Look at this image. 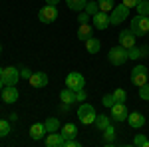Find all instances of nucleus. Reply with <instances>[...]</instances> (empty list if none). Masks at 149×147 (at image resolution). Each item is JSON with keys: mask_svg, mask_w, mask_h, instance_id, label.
Segmentation results:
<instances>
[{"mask_svg": "<svg viewBox=\"0 0 149 147\" xmlns=\"http://www.w3.org/2000/svg\"><path fill=\"white\" fill-rule=\"evenodd\" d=\"M66 2H68V8L74 12L86 10V4H88V0H66Z\"/></svg>", "mask_w": 149, "mask_h": 147, "instance_id": "23", "label": "nucleus"}, {"mask_svg": "<svg viewBox=\"0 0 149 147\" xmlns=\"http://www.w3.org/2000/svg\"><path fill=\"white\" fill-rule=\"evenodd\" d=\"M76 133H78V127H76L74 123H66L64 127H62V135H64V139H74Z\"/></svg>", "mask_w": 149, "mask_h": 147, "instance_id": "22", "label": "nucleus"}, {"mask_svg": "<svg viewBox=\"0 0 149 147\" xmlns=\"http://www.w3.org/2000/svg\"><path fill=\"white\" fill-rule=\"evenodd\" d=\"M86 50H88L90 54H97V52L102 50V42H100L97 38H88V40H86Z\"/></svg>", "mask_w": 149, "mask_h": 147, "instance_id": "19", "label": "nucleus"}, {"mask_svg": "<svg viewBox=\"0 0 149 147\" xmlns=\"http://www.w3.org/2000/svg\"><path fill=\"white\" fill-rule=\"evenodd\" d=\"M88 38H92V26L90 24H80V28H78V40L86 42Z\"/></svg>", "mask_w": 149, "mask_h": 147, "instance_id": "20", "label": "nucleus"}, {"mask_svg": "<svg viewBox=\"0 0 149 147\" xmlns=\"http://www.w3.org/2000/svg\"><path fill=\"white\" fill-rule=\"evenodd\" d=\"M44 125H46V131H48V133L58 131V129H60V119H58V117H48L46 121H44Z\"/></svg>", "mask_w": 149, "mask_h": 147, "instance_id": "25", "label": "nucleus"}, {"mask_svg": "<svg viewBox=\"0 0 149 147\" xmlns=\"http://www.w3.org/2000/svg\"><path fill=\"white\" fill-rule=\"evenodd\" d=\"M127 56H129V60H139V58L147 56V48H145V46H143V48L133 46V48H129V50H127Z\"/></svg>", "mask_w": 149, "mask_h": 147, "instance_id": "18", "label": "nucleus"}, {"mask_svg": "<svg viewBox=\"0 0 149 147\" xmlns=\"http://www.w3.org/2000/svg\"><path fill=\"white\" fill-rule=\"evenodd\" d=\"M102 103L105 105V107H111V105L115 103V98H113V93H107V95H103Z\"/></svg>", "mask_w": 149, "mask_h": 147, "instance_id": "33", "label": "nucleus"}, {"mask_svg": "<svg viewBox=\"0 0 149 147\" xmlns=\"http://www.w3.org/2000/svg\"><path fill=\"white\" fill-rule=\"evenodd\" d=\"M34 72H30L28 68H20V78H26V79H30V76H32Z\"/></svg>", "mask_w": 149, "mask_h": 147, "instance_id": "36", "label": "nucleus"}, {"mask_svg": "<svg viewBox=\"0 0 149 147\" xmlns=\"http://www.w3.org/2000/svg\"><path fill=\"white\" fill-rule=\"evenodd\" d=\"M109 109H111V119H115V121H127L129 111H127V107H125L123 102H115Z\"/></svg>", "mask_w": 149, "mask_h": 147, "instance_id": "8", "label": "nucleus"}, {"mask_svg": "<svg viewBox=\"0 0 149 147\" xmlns=\"http://www.w3.org/2000/svg\"><path fill=\"white\" fill-rule=\"evenodd\" d=\"M38 18H40V22H44V24H52L58 18V8L46 4V6H42L38 10Z\"/></svg>", "mask_w": 149, "mask_h": 147, "instance_id": "7", "label": "nucleus"}, {"mask_svg": "<svg viewBox=\"0 0 149 147\" xmlns=\"http://www.w3.org/2000/svg\"><path fill=\"white\" fill-rule=\"evenodd\" d=\"M46 125L44 123H34L32 127H30V137L34 139V141H40V139H44L46 137Z\"/></svg>", "mask_w": 149, "mask_h": 147, "instance_id": "16", "label": "nucleus"}, {"mask_svg": "<svg viewBox=\"0 0 149 147\" xmlns=\"http://www.w3.org/2000/svg\"><path fill=\"white\" fill-rule=\"evenodd\" d=\"M60 100L66 103V105H72V103H76L78 100H76V91L70 90V88H66V90L60 91Z\"/></svg>", "mask_w": 149, "mask_h": 147, "instance_id": "17", "label": "nucleus"}, {"mask_svg": "<svg viewBox=\"0 0 149 147\" xmlns=\"http://www.w3.org/2000/svg\"><path fill=\"white\" fill-rule=\"evenodd\" d=\"M135 8H137L139 16H149V2H147V0H141Z\"/></svg>", "mask_w": 149, "mask_h": 147, "instance_id": "27", "label": "nucleus"}, {"mask_svg": "<svg viewBox=\"0 0 149 147\" xmlns=\"http://www.w3.org/2000/svg\"><path fill=\"white\" fill-rule=\"evenodd\" d=\"M0 54H2V44H0Z\"/></svg>", "mask_w": 149, "mask_h": 147, "instance_id": "43", "label": "nucleus"}, {"mask_svg": "<svg viewBox=\"0 0 149 147\" xmlns=\"http://www.w3.org/2000/svg\"><path fill=\"white\" fill-rule=\"evenodd\" d=\"M58 2L60 0H46V4H50V6H58Z\"/></svg>", "mask_w": 149, "mask_h": 147, "instance_id": "39", "label": "nucleus"}, {"mask_svg": "<svg viewBox=\"0 0 149 147\" xmlns=\"http://www.w3.org/2000/svg\"><path fill=\"white\" fill-rule=\"evenodd\" d=\"M20 79V68H4V74H2V82L4 86H16Z\"/></svg>", "mask_w": 149, "mask_h": 147, "instance_id": "9", "label": "nucleus"}, {"mask_svg": "<svg viewBox=\"0 0 149 147\" xmlns=\"http://www.w3.org/2000/svg\"><path fill=\"white\" fill-rule=\"evenodd\" d=\"M2 90H4V82L0 79V93H2Z\"/></svg>", "mask_w": 149, "mask_h": 147, "instance_id": "41", "label": "nucleus"}, {"mask_svg": "<svg viewBox=\"0 0 149 147\" xmlns=\"http://www.w3.org/2000/svg\"><path fill=\"white\" fill-rule=\"evenodd\" d=\"M86 12L93 16V14H97L100 12V6H97V2H93V0H88V4H86Z\"/></svg>", "mask_w": 149, "mask_h": 147, "instance_id": "29", "label": "nucleus"}, {"mask_svg": "<svg viewBox=\"0 0 149 147\" xmlns=\"http://www.w3.org/2000/svg\"><path fill=\"white\" fill-rule=\"evenodd\" d=\"M86 98H88V91H86V88L76 91V100H78V102H86Z\"/></svg>", "mask_w": 149, "mask_h": 147, "instance_id": "35", "label": "nucleus"}, {"mask_svg": "<svg viewBox=\"0 0 149 147\" xmlns=\"http://www.w3.org/2000/svg\"><path fill=\"white\" fill-rule=\"evenodd\" d=\"M8 117H10V121H16V119H18V115H16V113H10Z\"/></svg>", "mask_w": 149, "mask_h": 147, "instance_id": "40", "label": "nucleus"}, {"mask_svg": "<svg viewBox=\"0 0 149 147\" xmlns=\"http://www.w3.org/2000/svg\"><path fill=\"white\" fill-rule=\"evenodd\" d=\"M102 133H103V139H105V143H107V145H111V143H113V139H115V129H113V125L109 123V125H107V127H105V129L102 131Z\"/></svg>", "mask_w": 149, "mask_h": 147, "instance_id": "24", "label": "nucleus"}, {"mask_svg": "<svg viewBox=\"0 0 149 147\" xmlns=\"http://www.w3.org/2000/svg\"><path fill=\"white\" fill-rule=\"evenodd\" d=\"M64 135L62 133H58V131H52V133H48L46 137V145L48 147H64Z\"/></svg>", "mask_w": 149, "mask_h": 147, "instance_id": "15", "label": "nucleus"}, {"mask_svg": "<svg viewBox=\"0 0 149 147\" xmlns=\"http://www.w3.org/2000/svg\"><path fill=\"white\" fill-rule=\"evenodd\" d=\"M93 20V28H97V30H105L107 26H109V16H107V12H97V14H93L92 16Z\"/></svg>", "mask_w": 149, "mask_h": 147, "instance_id": "11", "label": "nucleus"}, {"mask_svg": "<svg viewBox=\"0 0 149 147\" xmlns=\"http://www.w3.org/2000/svg\"><path fill=\"white\" fill-rule=\"evenodd\" d=\"M139 98L145 100V102H149V84H143V86L139 88Z\"/></svg>", "mask_w": 149, "mask_h": 147, "instance_id": "31", "label": "nucleus"}, {"mask_svg": "<svg viewBox=\"0 0 149 147\" xmlns=\"http://www.w3.org/2000/svg\"><path fill=\"white\" fill-rule=\"evenodd\" d=\"M2 102L4 103L18 102V90H16V86H4V90H2Z\"/></svg>", "mask_w": 149, "mask_h": 147, "instance_id": "13", "label": "nucleus"}, {"mask_svg": "<svg viewBox=\"0 0 149 147\" xmlns=\"http://www.w3.org/2000/svg\"><path fill=\"white\" fill-rule=\"evenodd\" d=\"M8 133H10V121L0 119V137H6Z\"/></svg>", "mask_w": 149, "mask_h": 147, "instance_id": "30", "label": "nucleus"}, {"mask_svg": "<svg viewBox=\"0 0 149 147\" xmlns=\"http://www.w3.org/2000/svg\"><path fill=\"white\" fill-rule=\"evenodd\" d=\"M64 147H80V141H76V139H66V141H64Z\"/></svg>", "mask_w": 149, "mask_h": 147, "instance_id": "37", "label": "nucleus"}, {"mask_svg": "<svg viewBox=\"0 0 149 147\" xmlns=\"http://www.w3.org/2000/svg\"><path fill=\"white\" fill-rule=\"evenodd\" d=\"M133 145L135 147H149V139L139 133V135H135V139H133Z\"/></svg>", "mask_w": 149, "mask_h": 147, "instance_id": "28", "label": "nucleus"}, {"mask_svg": "<svg viewBox=\"0 0 149 147\" xmlns=\"http://www.w3.org/2000/svg\"><path fill=\"white\" fill-rule=\"evenodd\" d=\"M139 2H141V0H123V4H125L127 8H135Z\"/></svg>", "mask_w": 149, "mask_h": 147, "instance_id": "38", "label": "nucleus"}, {"mask_svg": "<svg viewBox=\"0 0 149 147\" xmlns=\"http://www.w3.org/2000/svg\"><path fill=\"white\" fill-rule=\"evenodd\" d=\"M66 86L74 91L84 90L86 88V78L81 76L80 72H72V74H68V78H66Z\"/></svg>", "mask_w": 149, "mask_h": 147, "instance_id": "6", "label": "nucleus"}, {"mask_svg": "<svg viewBox=\"0 0 149 147\" xmlns=\"http://www.w3.org/2000/svg\"><path fill=\"white\" fill-rule=\"evenodd\" d=\"M113 98H115V102H123V103H125V100H127L125 90H115L113 91Z\"/></svg>", "mask_w": 149, "mask_h": 147, "instance_id": "32", "label": "nucleus"}, {"mask_svg": "<svg viewBox=\"0 0 149 147\" xmlns=\"http://www.w3.org/2000/svg\"><path fill=\"white\" fill-rule=\"evenodd\" d=\"M127 16H129V8L121 2V4L113 6V10L109 12V24L111 26H117V24H121L123 20H127Z\"/></svg>", "mask_w": 149, "mask_h": 147, "instance_id": "1", "label": "nucleus"}, {"mask_svg": "<svg viewBox=\"0 0 149 147\" xmlns=\"http://www.w3.org/2000/svg\"><path fill=\"white\" fill-rule=\"evenodd\" d=\"M95 109H93V105H90V103H81L80 107H78V117H80V121L81 123H86V125H92L93 121H95Z\"/></svg>", "mask_w": 149, "mask_h": 147, "instance_id": "4", "label": "nucleus"}, {"mask_svg": "<svg viewBox=\"0 0 149 147\" xmlns=\"http://www.w3.org/2000/svg\"><path fill=\"white\" fill-rule=\"evenodd\" d=\"M2 74H4V68L0 66V79H2Z\"/></svg>", "mask_w": 149, "mask_h": 147, "instance_id": "42", "label": "nucleus"}, {"mask_svg": "<svg viewBox=\"0 0 149 147\" xmlns=\"http://www.w3.org/2000/svg\"><path fill=\"white\" fill-rule=\"evenodd\" d=\"M90 18H92V16H90L88 12H86V10H81V12H80V16H78V22L88 24V22H90Z\"/></svg>", "mask_w": 149, "mask_h": 147, "instance_id": "34", "label": "nucleus"}, {"mask_svg": "<svg viewBox=\"0 0 149 147\" xmlns=\"http://www.w3.org/2000/svg\"><path fill=\"white\" fill-rule=\"evenodd\" d=\"M107 60L113 64V66H121V64H125L129 56H127V50L123 46H113L111 50H109V54H107Z\"/></svg>", "mask_w": 149, "mask_h": 147, "instance_id": "3", "label": "nucleus"}, {"mask_svg": "<svg viewBox=\"0 0 149 147\" xmlns=\"http://www.w3.org/2000/svg\"><path fill=\"white\" fill-rule=\"evenodd\" d=\"M119 46H123L125 50H129V48H133V46H135V34L131 32V28L119 32Z\"/></svg>", "mask_w": 149, "mask_h": 147, "instance_id": "10", "label": "nucleus"}, {"mask_svg": "<svg viewBox=\"0 0 149 147\" xmlns=\"http://www.w3.org/2000/svg\"><path fill=\"white\" fill-rule=\"evenodd\" d=\"M127 123L131 125L133 129H139V127L145 125V117H143V113H139V111H131L127 115Z\"/></svg>", "mask_w": 149, "mask_h": 147, "instance_id": "14", "label": "nucleus"}, {"mask_svg": "<svg viewBox=\"0 0 149 147\" xmlns=\"http://www.w3.org/2000/svg\"><path fill=\"white\" fill-rule=\"evenodd\" d=\"M147 79H149V70L145 66H135V68L131 70V82H133V86L141 88L143 84H147Z\"/></svg>", "mask_w": 149, "mask_h": 147, "instance_id": "5", "label": "nucleus"}, {"mask_svg": "<svg viewBox=\"0 0 149 147\" xmlns=\"http://www.w3.org/2000/svg\"><path fill=\"white\" fill-rule=\"evenodd\" d=\"M28 82H30L32 88H46L48 86V76L44 74V72H34Z\"/></svg>", "mask_w": 149, "mask_h": 147, "instance_id": "12", "label": "nucleus"}, {"mask_svg": "<svg viewBox=\"0 0 149 147\" xmlns=\"http://www.w3.org/2000/svg\"><path fill=\"white\" fill-rule=\"evenodd\" d=\"M131 32L135 36H145L149 34V16H135L131 20Z\"/></svg>", "mask_w": 149, "mask_h": 147, "instance_id": "2", "label": "nucleus"}, {"mask_svg": "<svg viewBox=\"0 0 149 147\" xmlns=\"http://www.w3.org/2000/svg\"><path fill=\"white\" fill-rule=\"evenodd\" d=\"M97 6H100V10L102 12H111L115 6L113 0H97Z\"/></svg>", "mask_w": 149, "mask_h": 147, "instance_id": "26", "label": "nucleus"}, {"mask_svg": "<svg viewBox=\"0 0 149 147\" xmlns=\"http://www.w3.org/2000/svg\"><path fill=\"white\" fill-rule=\"evenodd\" d=\"M109 123H111V117H109V115H103V113H102V115H95V121H93V125H95L100 131H103V129H105Z\"/></svg>", "mask_w": 149, "mask_h": 147, "instance_id": "21", "label": "nucleus"}]
</instances>
